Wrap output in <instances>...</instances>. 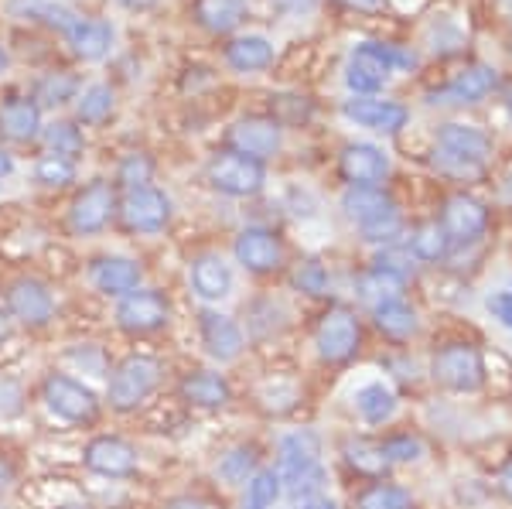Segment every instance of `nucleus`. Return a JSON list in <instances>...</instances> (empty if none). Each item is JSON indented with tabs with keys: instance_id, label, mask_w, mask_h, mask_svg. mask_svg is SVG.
Returning <instances> with one entry per match:
<instances>
[{
	"instance_id": "obj_1",
	"label": "nucleus",
	"mask_w": 512,
	"mask_h": 509,
	"mask_svg": "<svg viewBox=\"0 0 512 509\" xmlns=\"http://www.w3.org/2000/svg\"><path fill=\"white\" fill-rule=\"evenodd\" d=\"M417 55L400 45H383V41H362L345 65V86L355 96H376L386 86L390 72L396 69H414Z\"/></svg>"
},
{
	"instance_id": "obj_2",
	"label": "nucleus",
	"mask_w": 512,
	"mask_h": 509,
	"mask_svg": "<svg viewBox=\"0 0 512 509\" xmlns=\"http://www.w3.org/2000/svg\"><path fill=\"white\" fill-rule=\"evenodd\" d=\"M492 154V137L468 123H444L434 137V164L448 175L472 178Z\"/></svg>"
},
{
	"instance_id": "obj_3",
	"label": "nucleus",
	"mask_w": 512,
	"mask_h": 509,
	"mask_svg": "<svg viewBox=\"0 0 512 509\" xmlns=\"http://www.w3.org/2000/svg\"><path fill=\"white\" fill-rule=\"evenodd\" d=\"M342 209L369 243H393L403 233L400 209L383 188H355L349 185L342 195Z\"/></svg>"
},
{
	"instance_id": "obj_4",
	"label": "nucleus",
	"mask_w": 512,
	"mask_h": 509,
	"mask_svg": "<svg viewBox=\"0 0 512 509\" xmlns=\"http://www.w3.org/2000/svg\"><path fill=\"white\" fill-rule=\"evenodd\" d=\"M161 383V363L151 356H127L123 363L113 369L110 387H106V397H110V407L117 410H134L158 390Z\"/></svg>"
},
{
	"instance_id": "obj_5",
	"label": "nucleus",
	"mask_w": 512,
	"mask_h": 509,
	"mask_svg": "<svg viewBox=\"0 0 512 509\" xmlns=\"http://www.w3.org/2000/svg\"><path fill=\"white\" fill-rule=\"evenodd\" d=\"M315 346L325 363H332V366L349 363L355 352L362 349V325H359V318H355V311L345 305L328 308L315 328Z\"/></svg>"
},
{
	"instance_id": "obj_6",
	"label": "nucleus",
	"mask_w": 512,
	"mask_h": 509,
	"mask_svg": "<svg viewBox=\"0 0 512 509\" xmlns=\"http://www.w3.org/2000/svg\"><path fill=\"white\" fill-rule=\"evenodd\" d=\"M431 373L444 390L475 393L485 380L482 352H478L472 342H448L444 349H437Z\"/></svg>"
},
{
	"instance_id": "obj_7",
	"label": "nucleus",
	"mask_w": 512,
	"mask_h": 509,
	"mask_svg": "<svg viewBox=\"0 0 512 509\" xmlns=\"http://www.w3.org/2000/svg\"><path fill=\"white\" fill-rule=\"evenodd\" d=\"M209 182L222 195L250 199V195H256L267 185V171H263V161H253L239 151H222L209 161Z\"/></svg>"
},
{
	"instance_id": "obj_8",
	"label": "nucleus",
	"mask_w": 512,
	"mask_h": 509,
	"mask_svg": "<svg viewBox=\"0 0 512 509\" xmlns=\"http://www.w3.org/2000/svg\"><path fill=\"white\" fill-rule=\"evenodd\" d=\"M45 407L52 410L55 417L69 424H86V421H96L99 414V400L96 393L86 387V383L72 380V376H62V373H52L45 380Z\"/></svg>"
},
{
	"instance_id": "obj_9",
	"label": "nucleus",
	"mask_w": 512,
	"mask_h": 509,
	"mask_svg": "<svg viewBox=\"0 0 512 509\" xmlns=\"http://www.w3.org/2000/svg\"><path fill=\"white\" fill-rule=\"evenodd\" d=\"M120 216L127 229H134V233H161L164 226L171 223V199L168 192H161V188L154 185H137V188H127V195H123L120 202Z\"/></svg>"
},
{
	"instance_id": "obj_10",
	"label": "nucleus",
	"mask_w": 512,
	"mask_h": 509,
	"mask_svg": "<svg viewBox=\"0 0 512 509\" xmlns=\"http://www.w3.org/2000/svg\"><path fill=\"white\" fill-rule=\"evenodd\" d=\"M113 209H117V192H113V185L103 182V178L89 182L76 195V202H72V209H69L72 233H76V236H96V233H103L106 223L113 219Z\"/></svg>"
},
{
	"instance_id": "obj_11",
	"label": "nucleus",
	"mask_w": 512,
	"mask_h": 509,
	"mask_svg": "<svg viewBox=\"0 0 512 509\" xmlns=\"http://www.w3.org/2000/svg\"><path fill=\"white\" fill-rule=\"evenodd\" d=\"M233 253L250 274H277L287 257L280 236L274 229H263V226H246L243 233L236 236Z\"/></svg>"
},
{
	"instance_id": "obj_12",
	"label": "nucleus",
	"mask_w": 512,
	"mask_h": 509,
	"mask_svg": "<svg viewBox=\"0 0 512 509\" xmlns=\"http://www.w3.org/2000/svg\"><path fill=\"white\" fill-rule=\"evenodd\" d=\"M168 315H171V305L161 291H130L123 294L120 308H117V322L123 332H134V335H144V332H158L161 325H168Z\"/></svg>"
},
{
	"instance_id": "obj_13",
	"label": "nucleus",
	"mask_w": 512,
	"mask_h": 509,
	"mask_svg": "<svg viewBox=\"0 0 512 509\" xmlns=\"http://www.w3.org/2000/svg\"><path fill=\"white\" fill-rule=\"evenodd\" d=\"M441 229L451 243H475L489 229V209L475 195H451L441 209Z\"/></svg>"
},
{
	"instance_id": "obj_14",
	"label": "nucleus",
	"mask_w": 512,
	"mask_h": 509,
	"mask_svg": "<svg viewBox=\"0 0 512 509\" xmlns=\"http://www.w3.org/2000/svg\"><path fill=\"white\" fill-rule=\"evenodd\" d=\"M342 113L355 127L376 130V134H396V130H403L410 120L407 106L396 100H379V96H352V100H345Z\"/></svg>"
},
{
	"instance_id": "obj_15",
	"label": "nucleus",
	"mask_w": 512,
	"mask_h": 509,
	"mask_svg": "<svg viewBox=\"0 0 512 509\" xmlns=\"http://www.w3.org/2000/svg\"><path fill=\"white\" fill-rule=\"evenodd\" d=\"M7 311H11L14 322H21L28 328H41L52 322L55 298L45 284L35 281V277H21V281H14L11 291H7Z\"/></svg>"
},
{
	"instance_id": "obj_16",
	"label": "nucleus",
	"mask_w": 512,
	"mask_h": 509,
	"mask_svg": "<svg viewBox=\"0 0 512 509\" xmlns=\"http://www.w3.org/2000/svg\"><path fill=\"white\" fill-rule=\"evenodd\" d=\"M284 144V127L274 117H246L229 130V147L253 161L274 158Z\"/></svg>"
},
{
	"instance_id": "obj_17",
	"label": "nucleus",
	"mask_w": 512,
	"mask_h": 509,
	"mask_svg": "<svg viewBox=\"0 0 512 509\" xmlns=\"http://www.w3.org/2000/svg\"><path fill=\"white\" fill-rule=\"evenodd\" d=\"M137 448L123 438H93L86 445V469L106 479H130L137 472Z\"/></svg>"
},
{
	"instance_id": "obj_18",
	"label": "nucleus",
	"mask_w": 512,
	"mask_h": 509,
	"mask_svg": "<svg viewBox=\"0 0 512 509\" xmlns=\"http://www.w3.org/2000/svg\"><path fill=\"white\" fill-rule=\"evenodd\" d=\"M342 178L355 188H379L390 175V158L376 144H349L338 158Z\"/></svg>"
},
{
	"instance_id": "obj_19",
	"label": "nucleus",
	"mask_w": 512,
	"mask_h": 509,
	"mask_svg": "<svg viewBox=\"0 0 512 509\" xmlns=\"http://www.w3.org/2000/svg\"><path fill=\"white\" fill-rule=\"evenodd\" d=\"M495 86H499V72H495L492 65H472V69H465L461 76H454L448 86L434 89V93L427 96V103H431V106H444V103H458V106L461 103H482Z\"/></svg>"
},
{
	"instance_id": "obj_20",
	"label": "nucleus",
	"mask_w": 512,
	"mask_h": 509,
	"mask_svg": "<svg viewBox=\"0 0 512 509\" xmlns=\"http://www.w3.org/2000/svg\"><path fill=\"white\" fill-rule=\"evenodd\" d=\"M318 455H321V441L315 431H294L280 438V458H277V475L280 482H294L301 475H308L311 469H318Z\"/></svg>"
},
{
	"instance_id": "obj_21",
	"label": "nucleus",
	"mask_w": 512,
	"mask_h": 509,
	"mask_svg": "<svg viewBox=\"0 0 512 509\" xmlns=\"http://www.w3.org/2000/svg\"><path fill=\"white\" fill-rule=\"evenodd\" d=\"M198 332H202V346L216 363H233L243 352V332L233 318L219 315V311H202L198 318Z\"/></svg>"
},
{
	"instance_id": "obj_22",
	"label": "nucleus",
	"mask_w": 512,
	"mask_h": 509,
	"mask_svg": "<svg viewBox=\"0 0 512 509\" xmlns=\"http://www.w3.org/2000/svg\"><path fill=\"white\" fill-rule=\"evenodd\" d=\"M41 134V106L31 96H7L0 103V137L28 144Z\"/></svg>"
},
{
	"instance_id": "obj_23",
	"label": "nucleus",
	"mask_w": 512,
	"mask_h": 509,
	"mask_svg": "<svg viewBox=\"0 0 512 509\" xmlns=\"http://www.w3.org/2000/svg\"><path fill=\"white\" fill-rule=\"evenodd\" d=\"M140 264L130 257H99L89 267V281L99 294H110V298H123V294L137 291L140 287Z\"/></svg>"
},
{
	"instance_id": "obj_24",
	"label": "nucleus",
	"mask_w": 512,
	"mask_h": 509,
	"mask_svg": "<svg viewBox=\"0 0 512 509\" xmlns=\"http://www.w3.org/2000/svg\"><path fill=\"white\" fill-rule=\"evenodd\" d=\"M65 38H69L72 52H76L82 62H99V59H106L113 48V24L103 18H79Z\"/></svg>"
},
{
	"instance_id": "obj_25",
	"label": "nucleus",
	"mask_w": 512,
	"mask_h": 509,
	"mask_svg": "<svg viewBox=\"0 0 512 509\" xmlns=\"http://www.w3.org/2000/svg\"><path fill=\"white\" fill-rule=\"evenodd\" d=\"M192 287L202 301H222L233 291V270L219 253H205L192 264Z\"/></svg>"
},
{
	"instance_id": "obj_26",
	"label": "nucleus",
	"mask_w": 512,
	"mask_h": 509,
	"mask_svg": "<svg viewBox=\"0 0 512 509\" xmlns=\"http://www.w3.org/2000/svg\"><path fill=\"white\" fill-rule=\"evenodd\" d=\"M181 397H185L188 404H195V407L216 410V407H226L229 400H233V390H229V380L222 373L198 369V373L181 380Z\"/></svg>"
},
{
	"instance_id": "obj_27",
	"label": "nucleus",
	"mask_w": 512,
	"mask_h": 509,
	"mask_svg": "<svg viewBox=\"0 0 512 509\" xmlns=\"http://www.w3.org/2000/svg\"><path fill=\"white\" fill-rule=\"evenodd\" d=\"M250 4L246 0H195V21L212 35H229L243 24Z\"/></svg>"
},
{
	"instance_id": "obj_28",
	"label": "nucleus",
	"mask_w": 512,
	"mask_h": 509,
	"mask_svg": "<svg viewBox=\"0 0 512 509\" xmlns=\"http://www.w3.org/2000/svg\"><path fill=\"white\" fill-rule=\"evenodd\" d=\"M226 62L236 72H260L274 62V45L263 35H243L226 45Z\"/></svg>"
},
{
	"instance_id": "obj_29",
	"label": "nucleus",
	"mask_w": 512,
	"mask_h": 509,
	"mask_svg": "<svg viewBox=\"0 0 512 509\" xmlns=\"http://www.w3.org/2000/svg\"><path fill=\"white\" fill-rule=\"evenodd\" d=\"M7 11H11L14 18L38 21V24H45V28L62 31V35H69L72 24L79 21L69 7L55 4V0H11V4H7Z\"/></svg>"
},
{
	"instance_id": "obj_30",
	"label": "nucleus",
	"mask_w": 512,
	"mask_h": 509,
	"mask_svg": "<svg viewBox=\"0 0 512 509\" xmlns=\"http://www.w3.org/2000/svg\"><path fill=\"white\" fill-rule=\"evenodd\" d=\"M373 318H376V328L386 335V339H393V342H407V339H414L417 335V311L407 305V301H386V305H379L373 308Z\"/></svg>"
},
{
	"instance_id": "obj_31",
	"label": "nucleus",
	"mask_w": 512,
	"mask_h": 509,
	"mask_svg": "<svg viewBox=\"0 0 512 509\" xmlns=\"http://www.w3.org/2000/svg\"><path fill=\"white\" fill-rule=\"evenodd\" d=\"M403 284H407V277H403V274H396V270L383 267V264H373L369 274L359 277V294L373 308H379V305H386V301H400L403 298Z\"/></svg>"
},
{
	"instance_id": "obj_32",
	"label": "nucleus",
	"mask_w": 512,
	"mask_h": 509,
	"mask_svg": "<svg viewBox=\"0 0 512 509\" xmlns=\"http://www.w3.org/2000/svg\"><path fill=\"white\" fill-rule=\"evenodd\" d=\"M355 410H359V417L366 424H386L396 414V393L383 380L366 383V387L355 393Z\"/></svg>"
},
{
	"instance_id": "obj_33",
	"label": "nucleus",
	"mask_w": 512,
	"mask_h": 509,
	"mask_svg": "<svg viewBox=\"0 0 512 509\" xmlns=\"http://www.w3.org/2000/svg\"><path fill=\"white\" fill-rule=\"evenodd\" d=\"M451 250V240L448 233L441 229V223H424L414 229V236H410V246L407 253L420 264H441L444 257H448Z\"/></svg>"
},
{
	"instance_id": "obj_34",
	"label": "nucleus",
	"mask_w": 512,
	"mask_h": 509,
	"mask_svg": "<svg viewBox=\"0 0 512 509\" xmlns=\"http://www.w3.org/2000/svg\"><path fill=\"white\" fill-rule=\"evenodd\" d=\"M79 96V76L69 69H59V72H45L38 82H35V100L38 106H62L69 100Z\"/></svg>"
},
{
	"instance_id": "obj_35",
	"label": "nucleus",
	"mask_w": 512,
	"mask_h": 509,
	"mask_svg": "<svg viewBox=\"0 0 512 509\" xmlns=\"http://www.w3.org/2000/svg\"><path fill=\"white\" fill-rule=\"evenodd\" d=\"M345 462H349L359 475H366V479H376V482L383 479L386 469H390V462H386L379 441H366V438L345 441Z\"/></svg>"
},
{
	"instance_id": "obj_36",
	"label": "nucleus",
	"mask_w": 512,
	"mask_h": 509,
	"mask_svg": "<svg viewBox=\"0 0 512 509\" xmlns=\"http://www.w3.org/2000/svg\"><path fill=\"white\" fill-rule=\"evenodd\" d=\"M113 106H117L113 86H106V82H93L89 89H82V96L76 103V113H79L82 123H103V120H110Z\"/></svg>"
},
{
	"instance_id": "obj_37",
	"label": "nucleus",
	"mask_w": 512,
	"mask_h": 509,
	"mask_svg": "<svg viewBox=\"0 0 512 509\" xmlns=\"http://www.w3.org/2000/svg\"><path fill=\"white\" fill-rule=\"evenodd\" d=\"M355 509H410V492L393 482H373L355 496Z\"/></svg>"
},
{
	"instance_id": "obj_38",
	"label": "nucleus",
	"mask_w": 512,
	"mask_h": 509,
	"mask_svg": "<svg viewBox=\"0 0 512 509\" xmlns=\"http://www.w3.org/2000/svg\"><path fill=\"white\" fill-rule=\"evenodd\" d=\"M277 499H280V475L274 469L253 472L250 482H246L243 509H274Z\"/></svg>"
},
{
	"instance_id": "obj_39",
	"label": "nucleus",
	"mask_w": 512,
	"mask_h": 509,
	"mask_svg": "<svg viewBox=\"0 0 512 509\" xmlns=\"http://www.w3.org/2000/svg\"><path fill=\"white\" fill-rule=\"evenodd\" d=\"M35 178L45 188H65L76 182V161L65 158V154H41L38 164H35Z\"/></svg>"
},
{
	"instance_id": "obj_40",
	"label": "nucleus",
	"mask_w": 512,
	"mask_h": 509,
	"mask_svg": "<svg viewBox=\"0 0 512 509\" xmlns=\"http://www.w3.org/2000/svg\"><path fill=\"white\" fill-rule=\"evenodd\" d=\"M41 134H45L48 151H52V154H65V158H76V154H82V147H86V137H82V130L76 127V123H69V120L48 123Z\"/></svg>"
},
{
	"instance_id": "obj_41",
	"label": "nucleus",
	"mask_w": 512,
	"mask_h": 509,
	"mask_svg": "<svg viewBox=\"0 0 512 509\" xmlns=\"http://www.w3.org/2000/svg\"><path fill=\"white\" fill-rule=\"evenodd\" d=\"M253 469H256V451L253 448H233L219 462L216 472L229 482V486H239V482H250Z\"/></svg>"
},
{
	"instance_id": "obj_42",
	"label": "nucleus",
	"mask_w": 512,
	"mask_h": 509,
	"mask_svg": "<svg viewBox=\"0 0 512 509\" xmlns=\"http://www.w3.org/2000/svg\"><path fill=\"white\" fill-rule=\"evenodd\" d=\"M270 110H274V120L284 127V123H308L311 120V100L308 96H270Z\"/></svg>"
},
{
	"instance_id": "obj_43",
	"label": "nucleus",
	"mask_w": 512,
	"mask_h": 509,
	"mask_svg": "<svg viewBox=\"0 0 512 509\" xmlns=\"http://www.w3.org/2000/svg\"><path fill=\"white\" fill-rule=\"evenodd\" d=\"M294 284L301 287L304 294H311V298H321V294H328V287H332V277H328V270L321 260H304L301 267H297L294 274Z\"/></svg>"
},
{
	"instance_id": "obj_44",
	"label": "nucleus",
	"mask_w": 512,
	"mask_h": 509,
	"mask_svg": "<svg viewBox=\"0 0 512 509\" xmlns=\"http://www.w3.org/2000/svg\"><path fill=\"white\" fill-rule=\"evenodd\" d=\"M379 448H383V455L390 465L420 462V458H424V445H420V438H414V434H390L386 441H379Z\"/></svg>"
},
{
	"instance_id": "obj_45",
	"label": "nucleus",
	"mask_w": 512,
	"mask_h": 509,
	"mask_svg": "<svg viewBox=\"0 0 512 509\" xmlns=\"http://www.w3.org/2000/svg\"><path fill=\"white\" fill-rule=\"evenodd\" d=\"M151 175H154V161L147 158V154H127V158L120 161V171H117V178L127 188H137V185H147L151 182Z\"/></svg>"
},
{
	"instance_id": "obj_46",
	"label": "nucleus",
	"mask_w": 512,
	"mask_h": 509,
	"mask_svg": "<svg viewBox=\"0 0 512 509\" xmlns=\"http://www.w3.org/2000/svg\"><path fill=\"white\" fill-rule=\"evenodd\" d=\"M21 410V387L14 380H0V417H11Z\"/></svg>"
},
{
	"instance_id": "obj_47",
	"label": "nucleus",
	"mask_w": 512,
	"mask_h": 509,
	"mask_svg": "<svg viewBox=\"0 0 512 509\" xmlns=\"http://www.w3.org/2000/svg\"><path fill=\"white\" fill-rule=\"evenodd\" d=\"M489 311H492V318H499L502 325L512 328V291L492 294V298H489Z\"/></svg>"
},
{
	"instance_id": "obj_48",
	"label": "nucleus",
	"mask_w": 512,
	"mask_h": 509,
	"mask_svg": "<svg viewBox=\"0 0 512 509\" xmlns=\"http://www.w3.org/2000/svg\"><path fill=\"white\" fill-rule=\"evenodd\" d=\"M495 489H499V496L506 499V503H512V462L495 475Z\"/></svg>"
},
{
	"instance_id": "obj_49",
	"label": "nucleus",
	"mask_w": 512,
	"mask_h": 509,
	"mask_svg": "<svg viewBox=\"0 0 512 509\" xmlns=\"http://www.w3.org/2000/svg\"><path fill=\"white\" fill-rule=\"evenodd\" d=\"M164 509H205L202 499H192V496H181V499H171Z\"/></svg>"
},
{
	"instance_id": "obj_50",
	"label": "nucleus",
	"mask_w": 512,
	"mask_h": 509,
	"mask_svg": "<svg viewBox=\"0 0 512 509\" xmlns=\"http://www.w3.org/2000/svg\"><path fill=\"white\" fill-rule=\"evenodd\" d=\"M304 509H338V506L328 496H311L308 503H304Z\"/></svg>"
},
{
	"instance_id": "obj_51",
	"label": "nucleus",
	"mask_w": 512,
	"mask_h": 509,
	"mask_svg": "<svg viewBox=\"0 0 512 509\" xmlns=\"http://www.w3.org/2000/svg\"><path fill=\"white\" fill-rule=\"evenodd\" d=\"M120 4L127 7V11H151L158 0H120Z\"/></svg>"
},
{
	"instance_id": "obj_52",
	"label": "nucleus",
	"mask_w": 512,
	"mask_h": 509,
	"mask_svg": "<svg viewBox=\"0 0 512 509\" xmlns=\"http://www.w3.org/2000/svg\"><path fill=\"white\" fill-rule=\"evenodd\" d=\"M11 171H14V161H11V154H7V151H0V182H4V178L11 175Z\"/></svg>"
},
{
	"instance_id": "obj_53",
	"label": "nucleus",
	"mask_w": 512,
	"mask_h": 509,
	"mask_svg": "<svg viewBox=\"0 0 512 509\" xmlns=\"http://www.w3.org/2000/svg\"><path fill=\"white\" fill-rule=\"evenodd\" d=\"M349 7H355V11H373V7H379V0H345Z\"/></svg>"
},
{
	"instance_id": "obj_54",
	"label": "nucleus",
	"mask_w": 512,
	"mask_h": 509,
	"mask_svg": "<svg viewBox=\"0 0 512 509\" xmlns=\"http://www.w3.org/2000/svg\"><path fill=\"white\" fill-rule=\"evenodd\" d=\"M7 65H11V55L4 52V45H0V76L7 72Z\"/></svg>"
},
{
	"instance_id": "obj_55",
	"label": "nucleus",
	"mask_w": 512,
	"mask_h": 509,
	"mask_svg": "<svg viewBox=\"0 0 512 509\" xmlns=\"http://www.w3.org/2000/svg\"><path fill=\"white\" fill-rule=\"evenodd\" d=\"M506 199H512V175H509V182H506Z\"/></svg>"
},
{
	"instance_id": "obj_56",
	"label": "nucleus",
	"mask_w": 512,
	"mask_h": 509,
	"mask_svg": "<svg viewBox=\"0 0 512 509\" xmlns=\"http://www.w3.org/2000/svg\"><path fill=\"white\" fill-rule=\"evenodd\" d=\"M62 509H86V506H62Z\"/></svg>"
},
{
	"instance_id": "obj_57",
	"label": "nucleus",
	"mask_w": 512,
	"mask_h": 509,
	"mask_svg": "<svg viewBox=\"0 0 512 509\" xmlns=\"http://www.w3.org/2000/svg\"><path fill=\"white\" fill-rule=\"evenodd\" d=\"M0 509H4V506H0Z\"/></svg>"
}]
</instances>
